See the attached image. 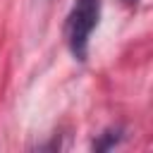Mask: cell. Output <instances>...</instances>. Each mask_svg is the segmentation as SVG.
Wrapping results in <instances>:
<instances>
[{"label": "cell", "instance_id": "1", "mask_svg": "<svg viewBox=\"0 0 153 153\" xmlns=\"http://www.w3.org/2000/svg\"><path fill=\"white\" fill-rule=\"evenodd\" d=\"M98 17H100V0H74L72 12L67 17V43L76 60H86L88 38L98 26Z\"/></svg>", "mask_w": 153, "mask_h": 153}, {"label": "cell", "instance_id": "2", "mask_svg": "<svg viewBox=\"0 0 153 153\" xmlns=\"http://www.w3.org/2000/svg\"><path fill=\"white\" fill-rule=\"evenodd\" d=\"M120 141H122V129H120V127H117V129H108V131L100 134L98 141H93V148H96V151H108V148L117 146Z\"/></svg>", "mask_w": 153, "mask_h": 153}, {"label": "cell", "instance_id": "3", "mask_svg": "<svg viewBox=\"0 0 153 153\" xmlns=\"http://www.w3.org/2000/svg\"><path fill=\"white\" fill-rule=\"evenodd\" d=\"M127 2H136V0H127Z\"/></svg>", "mask_w": 153, "mask_h": 153}]
</instances>
